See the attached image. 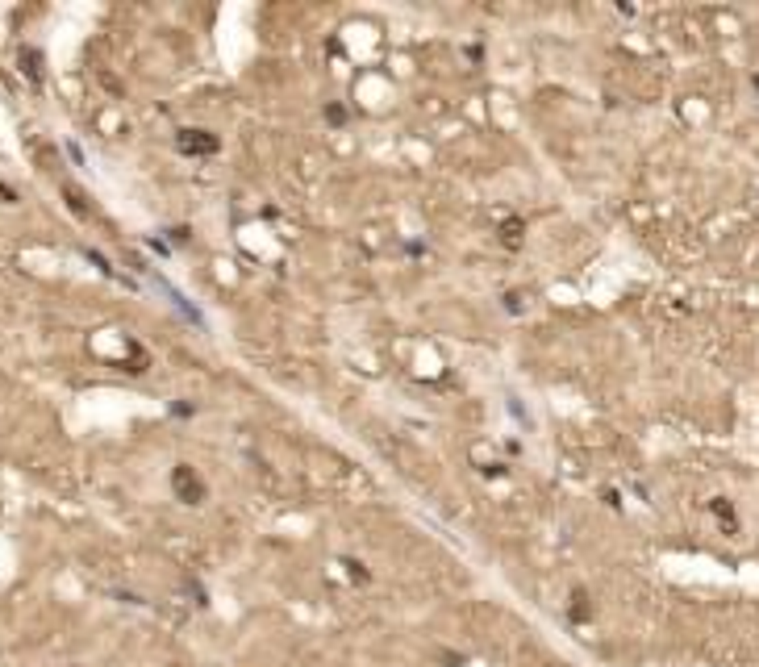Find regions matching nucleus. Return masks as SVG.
<instances>
[{
  "label": "nucleus",
  "instance_id": "obj_1",
  "mask_svg": "<svg viewBox=\"0 0 759 667\" xmlns=\"http://www.w3.org/2000/svg\"><path fill=\"white\" fill-rule=\"evenodd\" d=\"M176 146L184 150V155H217V138L213 134H205V130H180V138H176Z\"/></svg>",
  "mask_w": 759,
  "mask_h": 667
},
{
  "label": "nucleus",
  "instance_id": "obj_2",
  "mask_svg": "<svg viewBox=\"0 0 759 667\" xmlns=\"http://www.w3.org/2000/svg\"><path fill=\"white\" fill-rule=\"evenodd\" d=\"M171 480H176V492H180L184 500H200V492H205V488H200V480H196L188 468H176V476H171Z\"/></svg>",
  "mask_w": 759,
  "mask_h": 667
},
{
  "label": "nucleus",
  "instance_id": "obj_3",
  "mask_svg": "<svg viewBox=\"0 0 759 667\" xmlns=\"http://www.w3.org/2000/svg\"><path fill=\"white\" fill-rule=\"evenodd\" d=\"M710 509H714V513H718V518H722V522H726V526H734V509H730V500H714V505H710Z\"/></svg>",
  "mask_w": 759,
  "mask_h": 667
},
{
  "label": "nucleus",
  "instance_id": "obj_4",
  "mask_svg": "<svg viewBox=\"0 0 759 667\" xmlns=\"http://www.w3.org/2000/svg\"><path fill=\"white\" fill-rule=\"evenodd\" d=\"M21 63H25L29 80H38V67H34V63H38V55H34V50H21Z\"/></svg>",
  "mask_w": 759,
  "mask_h": 667
},
{
  "label": "nucleus",
  "instance_id": "obj_5",
  "mask_svg": "<svg viewBox=\"0 0 759 667\" xmlns=\"http://www.w3.org/2000/svg\"><path fill=\"white\" fill-rule=\"evenodd\" d=\"M518 230H522L518 221H509V226H505V242H509V246H518Z\"/></svg>",
  "mask_w": 759,
  "mask_h": 667
},
{
  "label": "nucleus",
  "instance_id": "obj_6",
  "mask_svg": "<svg viewBox=\"0 0 759 667\" xmlns=\"http://www.w3.org/2000/svg\"><path fill=\"white\" fill-rule=\"evenodd\" d=\"M0 200H5V204H13V200H17V192H13V188H5V184H0Z\"/></svg>",
  "mask_w": 759,
  "mask_h": 667
},
{
  "label": "nucleus",
  "instance_id": "obj_7",
  "mask_svg": "<svg viewBox=\"0 0 759 667\" xmlns=\"http://www.w3.org/2000/svg\"><path fill=\"white\" fill-rule=\"evenodd\" d=\"M755 92H759V75H755Z\"/></svg>",
  "mask_w": 759,
  "mask_h": 667
}]
</instances>
